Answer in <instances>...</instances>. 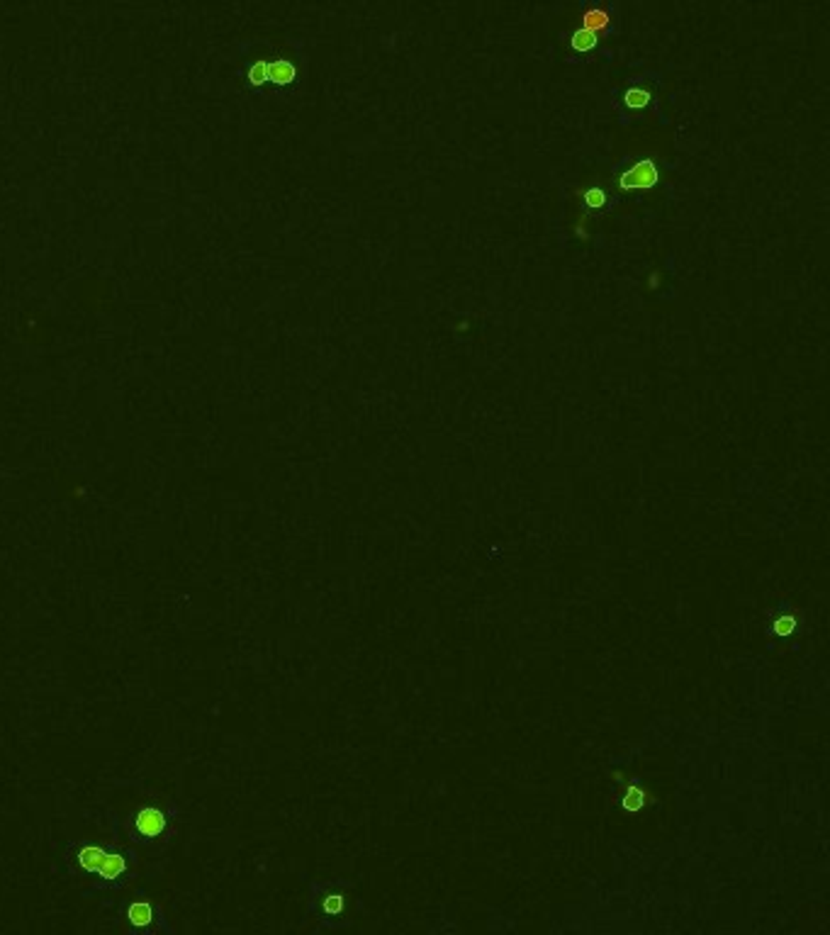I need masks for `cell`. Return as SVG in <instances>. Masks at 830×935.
Returning a JSON list of instances; mask_svg holds the SVG:
<instances>
[{"label":"cell","mask_w":830,"mask_h":935,"mask_svg":"<svg viewBox=\"0 0 830 935\" xmlns=\"http://www.w3.org/2000/svg\"><path fill=\"white\" fill-rule=\"evenodd\" d=\"M655 183H657V169H655V161H650V159L638 161L633 169H628L626 173L619 178L621 190H648Z\"/></svg>","instance_id":"4"},{"label":"cell","mask_w":830,"mask_h":935,"mask_svg":"<svg viewBox=\"0 0 830 935\" xmlns=\"http://www.w3.org/2000/svg\"><path fill=\"white\" fill-rule=\"evenodd\" d=\"M607 27H609V12L602 10V8H591V10H587L585 17H582L580 30L591 32V35H599V32H604Z\"/></svg>","instance_id":"6"},{"label":"cell","mask_w":830,"mask_h":935,"mask_svg":"<svg viewBox=\"0 0 830 935\" xmlns=\"http://www.w3.org/2000/svg\"><path fill=\"white\" fill-rule=\"evenodd\" d=\"M623 100H626L628 108H633V110H643L648 103H650V93H648V90H643V88H631V90H628V93H626V98H623Z\"/></svg>","instance_id":"9"},{"label":"cell","mask_w":830,"mask_h":935,"mask_svg":"<svg viewBox=\"0 0 830 935\" xmlns=\"http://www.w3.org/2000/svg\"><path fill=\"white\" fill-rule=\"evenodd\" d=\"M246 78H249V85H254V88H261L266 83L290 85L297 78V69L288 59H259L249 66Z\"/></svg>","instance_id":"3"},{"label":"cell","mask_w":830,"mask_h":935,"mask_svg":"<svg viewBox=\"0 0 830 935\" xmlns=\"http://www.w3.org/2000/svg\"><path fill=\"white\" fill-rule=\"evenodd\" d=\"M794 626H796L794 617H781V619H777V621H775V626H772V631H775L777 636H786V633H791V631H794Z\"/></svg>","instance_id":"11"},{"label":"cell","mask_w":830,"mask_h":935,"mask_svg":"<svg viewBox=\"0 0 830 935\" xmlns=\"http://www.w3.org/2000/svg\"><path fill=\"white\" fill-rule=\"evenodd\" d=\"M597 37L599 35H591V32H585V30H577L575 35H572V49L575 51H591L594 46H597Z\"/></svg>","instance_id":"7"},{"label":"cell","mask_w":830,"mask_h":935,"mask_svg":"<svg viewBox=\"0 0 830 935\" xmlns=\"http://www.w3.org/2000/svg\"><path fill=\"white\" fill-rule=\"evenodd\" d=\"M643 804H646V794H643V789H641V787H636V784H631V787H628V791H626V796H623V809L641 811Z\"/></svg>","instance_id":"8"},{"label":"cell","mask_w":830,"mask_h":935,"mask_svg":"<svg viewBox=\"0 0 830 935\" xmlns=\"http://www.w3.org/2000/svg\"><path fill=\"white\" fill-rule=\"evenodd\" d=\"M575 232H577V234H580V237H582V239H587V229H585V219H582V222H580V227H575Z\"/></svg>","instance_id":"12"},{"label":"cell","mask_w":830,"mask_h":935,"mask_svg":"<svg viewBox=\"0 0 830 935\" xmlns=\"http://www.w3.org/2000/svg\"><path fill=\"white\" fill-rule=\"evenodd\" d=\"M343 909H346V894L336 889H324V894H319V911L322 916H341Z\"/></svg>","instance_id":"5"},{"label":"cell","mask_w":830,"mask_h":935,"mask_svg":"<svg viewBox=\"0 0 830 935\" xmlns=\"http://www.w3.org/2000/svg\"><path fill=\"white\" fill-rule=\"evenodd\" d=\"M585 203L589 205L591 209H599V207H604V203H607V195H604L602 188H589V190H585Z\"/></svg>","instance_id":"10"},{"label":"cell","mask_w":830,"mask_h":935,"mask_svg":"<svg viewBox=\"0 0 830 935\" xmlns=\"http://www.w3.org/2000/svg\"><path fill=\"white\" fill-rule=\"evenodd\" d=\"M112 836H122L132 848L161 850L178 831V806L166 796H146L132 804L125 814H110Z\"/></svg>","instance_id":"1"},{"label":"cell","mask_w":830,"mask_h":935,"mask_svg":"<svg viewBox=\"0 0 830 935\" xmlns=\"http://www.w3.org/2000/svg\"><path fill=\"white\" fill-rule=\"evenodd\" d=\"M125 923L130 925L135 933H144V935H159L161 933V923H164V916H161V909L156 906L154 899H149L146 894H137L135 899L125 901L120 909Z\"/></svg>","instance_id":"2"}]
</instances>
